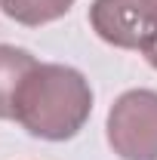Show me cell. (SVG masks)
<instances>
[{
    "instance_id": "obj_1",
    "label": "cell",
    "mask_w": 157,
    "mask_h": 160,
    "mask_svg": "<svg viewBox=\"0 0 157 160\" xmlns=\"http://www.w3.org/2000/svg\"><path fill=\"white\" fill-rule=\"evenodd\" d=\"M93 114V86L71 65L37 62L16 96V123L43 142L74 139Z\"/></svg>"
},
{
    "instance_id": "obj_4",
    "label": "cell",
    "mask_w": 157,
    "mask_h": 160,
    "mask_svg": "<svg viewBox=\"0 0 157 160\" xmlns=\"http://www.w3.org/2000/svg\"><path fill=\"white\" fill-rule=\"evenodd\" d=\"M34 65H37V59L28 49L0 43V120L16 117V96Z\"/></svg>"
},
{
    "instance_id": "obj_2",
    "label": "cell",
    "mask_w": 157,
    "mask_h": 160,
    "mask_svg": "<svg viewBox=\"0 0 157 160\" xmlns=\"http://www.w3.org/2000/svg\"><path fill=\"white\" fill-rule=\"evenodd\" d=\"M108 145L120 160H157V92L126 89L108 111Z\"/></svg>"
},
{
    "instance_id": "obj_6",
    "label": "cell",
    "mask_w": 157,
    "mask_h": 160,
    "mask_svg": "<svg viewBox=\"0 0 157 160\" xmlns=\"http://www.w3.org/2000/svg\"><path fill=\"white\" fill-rule=\"evenodd\" d=\"M142 56H145V59H148V65H151V68L157 71V37L151 40V43H148V49H145Z\"/></svg>"
},
{
    "instance_id": "obj_5",
    "label": "cell",
    "mask_w": 157,
    "mask_h": 160,
    "mask_svg": "<svg viewBox=\"0 0 157 160\" xmlns=\"http://www.w3.org/2000/svg\"><path fill=\"white\" fill-rule=\"evenodd\" d=\"M71 6H74V0H0L3 16H9L25 28L49 25V22L62 19Z\"/></svg>"
},
{
    "instance_id": "obj_3",
    "label": "cell",
    "mask_w": 157,
    "mask_h": 160,
    "mask_svg": "<svg viewBox=\"0 0 157 160\" xmlns=\"http://www.w3.org/2000/svg\"><path fill=\"white\" fill-rule=\"evenodd\" d=\"M89 25L108 46L145 52L157 37V0H93Z\"/></svg>"
}]
</instances>
